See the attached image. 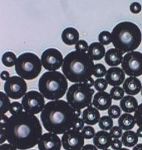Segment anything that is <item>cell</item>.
Segmentation results:
<instances>
[{
    "mask_svg": "<svg viewBox=\"0 0 142 150\" xmlns=\"http://www.w3.org/2000/svg\"><path fill=\"white\" fill-rule=\"evenodd\" d=\"M6 135L8 144L17 149H30L38 144L42 136V127L36 116L22 111L8 118Z\"/></svg>",
    "mask_w": 142,
    "mask_h": 150,
    "instance_id": "cell-1",
    "label": "cell"
},
{
    "mask_svg": "<svg viewBox=\"0 0 142 150\" xmlns=\"http://www.w3.org/2000/svg\"><path fill=\"white\" fill-rule=\"evenodd\" d=\"M81 110H75L68 102L59 99L47 102L41 114L43 127L49 133L63 134L73 128L81 116Z\"/></svg>",
    "mask_w": 142,
    "mask_h": 150,
    "instance_id": "cell-2",
    "label": "cell"
},
{
    "mask_svg": "<svg viewBox=\"0 0 142 150\" xmlns=\"http://www.w3.org/2000/svg\"><path fill=\"white\" fill-rule=\"evenodd\" d=\"M94 66V62L87 53L75 50L65 56L62 70L70 82L84 83L92 77Z\"/></svg>",
    "mask_w": 142,
    "mask_h": 150,
    "instance_id": "cell-3",
    "label": "cell"
},
{
    "mask_svg": "<svg viewBox=\"0 0 142 150\" xmlns=\"http://www.w3.org/2000/svg\"><path fill=\"white\" fill-rule=\"evenodd\" d=\"M111 33L113 46L122 54L134 51L141 42V32L139 26L132 22L119 23Z\"/></svg>",
    "mask_w": 142,
    "mask_h": 150,
    "instance_id": "cell-4",
    "label": "cell"
},
{
    "mask_svg": "<svg viewBox=\"0 0 142 150\" xmlns=\"http://www.w3.org/2000/svg\"><path fill=\"white\" fill-rule=\"evenodd\" d=\"M68 82L64 74L58 71L45 72L38 82L39 92L46 99L59 100L68 90Z\"/></svg>",
    "mask_w": 142,
    "mask_h": 150,
    "instance_id": "cell-5",
    "label": "cell"
},
{
    "mask_svg": "<svg viewBox=\"0 0 142 150\" xmlns=\"http://www.w3.org/2000/svg\"><path fill=\"white\" fill-rule=\"evenodd\" d=\"M41 59L31 52L23 53L18 56L15 64V71L24 79L33 80L42 71Z\"/></svg>",
    "mask_w": 142,
    "mask_h": 150,
    "instance_id": "cell-6",
    "label": "cell"
},
{
    "mask_svg": "<svg viewBox=\"0 0 142 150\" xmlns=\"http://www.w3.org/2000/svg\"><path fill=\"white\" fill-rule=\"evenodd\" d=\"M94 93V89L88 87L83 83H74L66 93V100L73 109L82 110L92 106Z\"/></svg>",
    "mask_w": 142,
    "mask_h": 150,
    "instance_id": "cell-7",
    "label": "cell"
},
{
    "mask_svg": "<svg viewBox=\"0 0 142 150\" xmlns=\"http://www.w3.org/2000/svg\"><path fill=\"white\" fill-rule=\"evenodd\" d=\"M123 71L129 77H139L142 75V53L133 51L127 53L122 62Z\"/></svg>",
    "mask_w": 142,
    "mask_h": 150,
    "instance_id": "cell-8",
    "label": "cell"
},
{
    "mask_svg": "<svg viewBox=\"0 0 142 150\" xmlns=\"http://www.w3.org/2000/svg\"><path fill=\"white\" fill-rule=\"evenodd\" d=\"M21 102L24 111L33 115L42 112L45 105L43 96L36 90L28 91L22 98Z\"/></svg>",
    "mask_w": 142,
    "mask_h": 150,
    "instance_id": "cell-9",
    "label": "cell"
},
{
    "mask_svg": "<svg viewBox=\"0 0 142 150\" xmlns=\"http://www.w3.org/2000/svg\"><path fill=\"white\" fill-rule=\"evenodd\" d=\"M4 90L10 98L20 99L27 93V84L21 77L13 76L4 83Z\"/></svg>",
    "mask_w": 142,
    "mask_h": 150,
    "instance_id": "cell-10",
    "label": "cell"
},
{
    "mask_svg": "<svg viewBox=\"0 0 142 150\" xmlns=\"http://www.w3.org/2000/svg\"><path fill=\"white\" fill-rule=\"evenodd\" d=\"M63 59L62 53L54 48L46 49L41 56L42 66L49 71H56L62 67Z\"/></svg>",
    "mask_w": 142,
    "mask_h": 150,
    "instance_id": "cell-11",
    "label": "cell"
},
{
    "mask_svg": "<svg viewBox=\"0 0 142 150\" xmlns=\"http://www.w3.org/2000/svg\"><path fill=\"white\" fill-rule=\"evenodd\" d=\"M61 140L65 150H81L84 146V137L83 134L73 128L63 134Z\"/></svg>",
    "mask_w": 142,
    "mask_h": 150,
    "instance_id": "cell-12",
    "label": "cell"
},
{
    "mask_svg": "<svg viewBox=\"0 0 142 150\" xmlns=\"http://www.w3.org/2000/svg\"><path fill=\"white\" fill-rule=\"evenodd\" d=\"M39 150H61L62 140L52 133H46L42 135L38 142Z\"/></svg>",
    "mask_w": 142,
    "mask_h": 150,
    "instance_id": "cell-13",
    "label": "cell"
},
{
    "mask_svg": "<svg viewBox=\"0 0 142 150\" xmlns=\"http://www.w3.org/2000/svg\"><path fill=\"white\" fill-rule=\"evenodd\" d=\"M125 74L123 70L119 67H111L108 69L106 74V80L110 86L119 87L124 83Z\"/></svg>",
    "mask_w": 142,
    "mask_h": 150,
    "instance_id": "cell-14",
    "label": "cell"
},
{
    "mask_svg": "<svg viewBox=\"0 0 142 150\" xmlns=\"http://www.w3.org/2000/svg\"><path fill=\"white\" fill-rule=\"evenodd\" d=\"M112 104V98L106 91H99L94 96L92 105L100 111H106L110 108Z\"/></svg>",
    "mask_w": 142,
    "mask_h": 150,
    "instance_id": "cell-15",
    "label": "cell"
},
{
    "mask_svg": "<svg viewBox=\"0 0 142 150\" xmlns=\"http://www.w3.org/2000/svg\"><path fill=\"white\" fill-rule=\"evenodd\" d=\"M112 139L110 133L107 131H99L93 138V143L98 149H108L111 146Z\"/></svg>",
    "mask_w": 142,
    "mask_h": 150,
    "instance_id": "cell-16",
    "label": "cell"
},
{
    "mask_svg": "<svg viewBox=\"0 0 142 150\" xmlns=\"http://www.w3.org/2000/svg\"><path fill=\"white\" fill-rule=\"evenodd\" d=\"M123 89L129 96L137 95L141 90V81L136 77H129L123 83Z\"/></svg>",
    "mask_w": 142,
    "mask_h": 150,
    "instance_id": "cell-17",
    "label": "cell"
},
{
    "mask_svg": "<svg viewBox=\"0 0 142 150\" xmlns=\"http://www.w3.org/2000/svg\"><path fill=\"white\" fill-rule=\"evenodd\" d=\"M82 119L87 125H94L99 122L101 115L98 109L90 106L83 111Z\"/></svg>",
    "mask_w": 142,
    "mask_h": 150,
    "instance_id": "cell-18",
    "label": "cell"
},
{
    "mask_svg": "<svg viewBox=\"0 0 142 150\" xmlns=\"http://www.w3.org/2000/svg\"><path fill=\"white\" fill-rule=\"evenodd\" d=\"M80 35L78 30L73 27L66 28L62 32V39L63 42L67 45H73L79 41Z\"/></svg>",
    "mask_w": 142,
    "mask_h": 150,
    "instance_id": "cell-19",
    "label": "cell"
},
{
    "mask_svg": "<svg viewBox=\"0 0 142 150\" xmlns=\"http://www.w3.org/2000/svg\"><path fill=\"white\" fill-rule=\"evenodd\" d=\"M87 54L90 58L94 61H99L106 55V49L104 45L98 42L92 43L87 51Z\"/></svg>",
    "mask_w": 142,
    "mask_h": 150,
    "instance_id": "cell-20",
    "label": "cell"
},
{
    "mask_svg": "<svg viewBox=\"0 0 142 150\" xmlns=\"http://www.w3.org/2000/svg\"><path fill=\"white\" fill-rule=\"evenodd\" d=\"M123 54L116 49H110L106 53L105 61L111 67L118 66L122 63Z\"/></svg>",
    "mask_w": 142,
    "mask_h": 150,
    "instance_id": "cell-21",
    "label": "cell"
},
{
    "mask_svg": "<svg viewBox=\"0 0 142 150\" xmlns=\"http://www.w3.org/2000/svg\"><path fill=\"white\" fill-rule=\"evenodd\" d=\"M120 106L123 111L126 113H131L135 112L137 109L138 101L132 96L127 95L120 100Z\"/></svg>",
    "mask_w": 142,
    "mask_h": 150,
    "instance_id": "cell-22",
    "label": "cell"
},
{
    "mask_svg": "<svg viewBox=\"0 0 142 150\" xmlns=\"http://www.w3.org/2000/svg\"><path fill=\"white\" fill-rule=\"evenodd\" d=\"M119 127L123 130L129 131L133 128L136 124L134 117L129 113L122 115L118 121Z\"/></svg>",
    "mask_w": 142,
    "mask_h": 150,
    "instance_id": "cell-23",
    "label": "cell"
},
{
    "mask_svg": "<svg viewBox=\"0 0 142 150\" xmlns=\"http://www.w3.org/2000/svg\"><path fill=\"white\" fill-rule=\"evenodd\" d=\"M122 144L126 147L132 148L135 146L139 141V137L133 131H127L123 133L121 137Z\"/></svg>",
    "mask_w": 142,
    "mask_h": 150,
    "instance_id": "cell-24",
    "label": "cell"
},
{
    "mask_svg": "<svg viewBox=\"0 0 142 150\" xmlns=\"http://www.w3.org/2000/svg\"><path fill=\"white\" fill-rule=\"evenodd\" d=\"M12 103L9 99V97L3 91L0 92V114L1 116L5 115L6 112L9 111Z\"/></svg>",
    "mask_w": 142,
    "mask_h": 150,
    "instance_id": "cell-25",
    "label": "cell"
},
{
    "mask_svg": "<svg viewBox=\"0 0 142 150\" xmlns=\"http://www.w3.org/2000/svg\"><path fill=\"white\" fill-rule=\"evenodd\" d=\"M1 61L4 66L12 67L16 64L17 58L14 53L12 52H6L3 54Z\"/></svg>",
    "mask_w": 142,
    "mask_h": 150,
    "instance_id": "cell-26",
    "label": "cell"
},
{
    "mask_svg": "<svg viewBox=\"0 0 142 150\" xmlns=\"http://www.w3.org/2000/svg\"><path fill=\"white\" fill-rule=\"evenodd\" d=\"M113 127V119L108 116H103L99 121V127L103 131L110 130Z\"/></svg>",
    "mask_w": 142,
    "mask_h": 150,
    "instance_id": "cell-27",
    "label": "cell"
},
{
    "mask_svg": "<svg viewBox=\"0 0 142 150\" xmlns=\"http://www.w3.org/2000/svg\"><path fill=\"white\" fill-rule=\"evenodd\" d=\"M125 91L120 87H113L110 91V95L113 99L115 100H121L124 97Z\"/></svg>",
    "mask_w": 142,
    "mask_h": 150,
    "instance_id": "cell-28",
    "label": "cell"
},
{
    "mask_svg": "<svg viewBox=\"0 0 142 150\" xmlns=\"http://www.w3.org/2000/svg\"><path fill=\"white\" fill-rule=\"evenodd\" d=\"M99 43L103 45H107L112 42L111 33L107 30L101 32L98 36Z\"/></svg>",
    "mask_w": 142,
    "mask_h": 150,
    "instance_id": "cell-29",
    "label": "cell"
},
{
    "mask_svg": "<svg viewBox=\"0 0 142 150\" xmlns=\"http://www.w3.org/2000/svg\"><path fill=\"white\" fill-rule=\"evenodd\" d=\"M107 71L105 65L102 64H97L94 66L93 75L96 78H102L106 76Z\"/></svg>",
    "mask_w": 142,
    "mask_h": 150,
    "instance_id": "cell-30",
    "label": "cell"
},
{
    "mask_svg": "<svg viewBox=\"0 0 142 150\" xmlns=\"http://www.w3.org/2000/svg\"><path fill=\"white\" fill-rule=\"evenodd\" d=\"M108 84V83L106 79L103 78H99L94 81V87L98 92L104 91L107 88Z\"/></svg>",
    "mask_w": 142,
    "mask_h": 150,
    "instance_id": "cell-31",
    "label": "cell"
},
{
    "mask_svg": "<svg viewBox=\"0 0 142 150\" xmlns=\"http://www.w3.org/2000/svg\"><path fill=\"white\" fill-rule=\"evenodd\" d=\"M81 134H83L84 139H91L95 136V130L94 128L90 126H85L81 131Z\"/></svg>",
    "mask_w": 142,
    "mask_h": 150,
    "instance_id": "cell-32",
    "label": "cell"
},
{
    "mask_svg": "<svg viewBox=\"0 0 142 150\" xmlns=\"http://www.w3.org/2000/svg\"><path fill=\"white\" fill-rule=\"evenodd\" d=\"M108 115L111 119H117L120 116L121 110L117 105H113L108 110Z\"/></svg>",
    "mask_w": 142,
    "mask_h": 150,
    "instance_id": "cell-33",
    "label": "cell"
},
{
    "mask_svg": "<svg viewBox=\"0 0 142 150\" xmlns=\"http://www.w3.org/2000/svg\"><path fill=\"white\" fill-rule=\"evenodd\" d=\"M23 110V106L21 103L15 101L13 102L11 104L10 109H9V111H10V112L12 115H14L20 113L21 112H22Z\"/></svg>",
    "mask_w": 142,
    "mask_h": 150,
    "instance_id": "cell-34",
    "label": "cell"
},
{
    "mask_svg": "<svg viewBox=\"0 0 142 150\" xmlns=\"http://www.w3.org/2000/svg\"><path fill=\"white\" fill-rule=\"evenodd\" d=\"M134 117L137 126L142 128V103L138 106L137 109L134 112Z\"/></svg>",
    "mask_w": 142,
    "mask_h": 150,
    "instance_id": "cell-35",
    "label": "cell"
},
{
    "mask_svg": "<svg viewBox=\"0 0 142 150\" xmlns=\"http://www.w3.org/2000/svg\"><path fill=\"white\" fill-rule=\"evenodd\" d=\"M75 49L77 51L80 52L86 53L89 49V45L87 42L84 40H80L76 44H75Z\"/></svg>",
    "mask_w": 142,
    "mask_h": 150,
    "instance_id": "cell-36",
    "label": "cell"
},
{
    "mask_svg": "<svg viewBox=\"0 0 142 150\" xmlns=\"http://www.w3.org/2000/svg\"><path fill=\"white\" fill-rule=\"evenodd\" d=\"M110 134L113 139H119L122 136V129L118 126L113 127L110 129Z\"/></svg>",
    "mask_w": 142,
    "mask_h": 150,
    "instance_id": "cell-37",
    "label": "cell"
},
{
    "mask_svg": "<svg viewBox=\"0 0 142 150\" xmlns=\"http://www.w3.org/2000/svg\"><path fill=\"white\" fill-rule=\"evenodd\" d=\"M129 8L131 13L134 14H138L141 12L142 7L141 4L139 3L134 2L130 5Z\"/></svg>",
    "mask_w": 142,
    "mask_h": 150,
    "instance_id": "cell-38",
    "label": "cell"
},
{
    "mask_svg": "<svg viewBox=\"0 0 142 150\" xmlns=\"http://www.w3.org/2000/svg\"><path fill=\"white\" fill-rule=\"evenodd\" d=\"M122 145L123 144L121 140L118 139H115L112 140L110 146L113 150H119V149L122 148Z\"/></svg>",
    "mask_w": 142,
    "mask_h": 150,
    "instance_id": "cell-39",
    "label": "cell"
},
{
    "mask_svg": "<svg viewBox=\"0 0 142 150\" xmlns=\"http://www.w3.org/2000/svg\"><path fill=\"white\" fill-rule=\"evenodd\" d=\"M84 120H83V119L81 118H78L76 122H75L73 127V129H75V130H77L78 131H82V129L84 128Z\"/></svg>",
    "mask_w": 142,
    "mask_h": 150,
    "instance_id": "cell-40",
    "label": "cell"
},
{
    "mask_svg": "<svg viewBox=\"0 0 142 150\" xmlns=\"http://www.w3.org/2000/svg\"><path fill=\"white\" fill-rule=\"evenodd\" d=\"M17 149L10 144H4L0 146V150H17Z\"/></svg>",
    "mask_w": 142,
    "mask_h": 150,
    "instance_id": "cell-41",
    "label": "cell"
},
{
    "mask_svg": "<svg viewBox=\"0 0 142 150\" xmlns=\"http://www.w3.org/2000/svg\"><path fill=\"white\" fill-rule=\"evenodd\" d=\"M10 78V73H9L7 71H3L1 73V79L3 81H7Z\"/></svg>",
    "mask_w": 142,
    "mask_h": 150,
    "instance_id": "cell-42",
    "label": "cell"
},
{
    "mask_svg": "<svg viewBox=\"0 0 142 150\" xmlns=\"http://www.w3.org/2000/svg\"><path fill=\"white\" fill-rule=\"evenodd\" d=\"M83 83H84L85 85H86V86H87L88 87L91 88L92 87H93L94 86V81L92 77H90V78H88Z\"/></svg>",
    "mask_w": 142,
    "mask_h": 150,
    "instance_id": "cell-43",
    "label": "cell"
},
{
    "mask_svg": "<svg viewBox=\"0 0 142 150\" xmlns=\"http://www.w3.org/2000/svg\"><path fill=\"white\" fill-rule=\"evenodd\" d=\"M81 150H98V148L92 144H86L85 145Z\"/></svg>",
    "mask_w": 142,
    "mask_h": 150,
    "instance_id": "cell-44",
    "label": "cell"
},
{
    "mask_svg": "<svg viewBox=\"0 0 142 150\" xmlns=\"http://www.w3.org/2000/svg\"><path fill=\"white\" fill-rule=\"evenodd\" d=\"M132 150H142V144H137L132 148Z\"/></svg>",
    "mask_w": 142,
    "mask_h": 150,
    "instance_id": "cell-45",
    "label": "cell"
},
{
    "mask_svg": "<svg viewBox=\"0 0 142 150\" xmlns=\"http://www.w3.org/2000/svg\"><path fill=\"white\" fill-rule=\"evenodd\" d=\"M136 134L139 137L142 138V128H138L136 131Z\"/></svg>",
    "mask_w": 142,
    "mask_h": 150,
    "instance_id": "cell-46",
    "label": "cell"
},
{
    "mask_svg": "<svg viewBox=\"0 0 142 150\" xmlns=\"http://www.w3.org/2000/svg\"><path fill=\"white\" fill-rule=\"evenodd\" d=\"M119 150H130V149H129L128 148H122L119 149Z\"/></svg>",
    "mask_w": 142,
    "mask_h": 150,
    "instance_id": "cell-47",
    "label": "cell"
},
{
    "mask_svg": "<svg viewBox=\"0 0 142 150\" xmlns=\"http://www.w3.org/2000/svg\"><path fill=\"white\" fill-rule=\"evenodd\" d=\"M102 150H111V149H102Z\"/></svg>",
    "mask_w": 142,
    "mask_h": 150,
    "instance_id": "cell-48",
    "label": "cell"
},
{
    "mask_svg": "<svg viewBox=\"0 0 142 150\" xmlns=\"http://www.w3.org/2000/svg\"><path fill=\"white\" fill-rule=\"evenodd\" d=\"M141 96H142V88H141Z\"/></svg>",
    "mask_w": 142,
    "mask_h": 150,
    "instance_id": "cell-49",
    "label": "cell"
},
{
    "mask_svg": "<svg viewBox=\"0 0 142 150\" xmlns=\"http://www.w3.org/2000/svg\"><path fill=\"white\" fill-rule=\"evenodd\" d=\"M31 150H36V149H31Z\"/></svg>",
    "mask_w": 142,
    "mask_h": 150,
    "instance_id": "cell-50",
    "label": "cell"
}]
</instances>
